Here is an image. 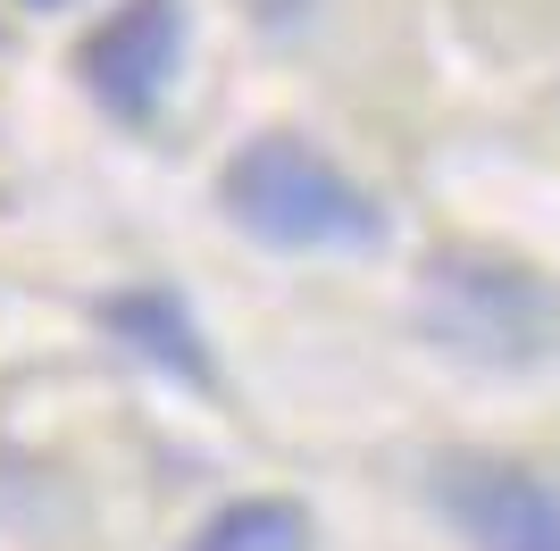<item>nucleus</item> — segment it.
Returning a JSON list of instances; mask_svg holds the SVG:
<instances>
[{"label": "nucleus", "instance_id": "obj_7", "mask_svg": "<svg viewBox=\"0 0 560 551\" xmlns=\"http://www.w3.org/2000/svg\"><path fill=\"white\" fill-rule=\"evenodd\" d=\"M34 9H50V0H34Z\"/></svg>", "mask_w": 560, "mask_h": 551}, {"label": "nucleus", "instance_id": "obj_2", "mask_svg": "<svg viewBox=\"0 0 560 551\" xmlns=\"http://www.w3.org/2000/svg\"><path fill=\"white\" fill-rule=\"evenodd\" d=\"M419 318L452 360L477 367H536L560 351V293L502 259H435Z\"/></svg>", "mask_w": 560, "mask_h": 551}, {"label": "nucleus", "instance_id": "obj_1", "mask_svg": "<svg viewBox=\"0 0 560 551\" xmlns=\"http://www.w3.org/2000/svg\"><path fill=\"white\" fill-rule=\"evenodd\" d=\"M218 201L243 234L277 243V251H351L385 234V209L302 134H259L243 142L218 176Z\"/></svg>", "mask_w": 560, "mask_h": 551}, {"label": "nucleus", "instance_id": "obj_3", "mask_svg": "<svg viewBox=\"0 0 560 551\" xmlns=\"http://www.w3.org/2000/svg\"><path fill=\"white\" fill-rule=\"evenodd\" d=\"M185 59V0H126L84 34L75 75L109 117H151Z\"/></svg>", "mask_w": 560, "mask_h": 551}, {"label": "nucleus", "instance_id": "obj_6", "mask_svg": "<svg viewBox=\"0 0 560 551\" xmlns=\"http://www.w3.org/2000/svg\"><path fill=\"white\" fill-rule=\"evenodd\" d=\"M185 551H310V518L277 493H259V502H226Z\"/></svg>", "mask_w": 560, "mask_h": 551}, {"label": "nucleus", "instance_id": "obj_5", "mask_svg": "<svg viewBox=\"0 0 560 551\" xmlns=\"http://www.w3.org/2000/svg\"><path fill=\"white\" fill-rule=\"evenodd\" d=\"M101 326H109L117 343H135L151 367H167V376H185V385H210V351H201V326L176 309V293H117L101 301Z\"/></svg>", "mask_w": 560, "mask_h": 551}, {"label": "nucleus", "instance_id": "obj_4", "mask_svg": "<svg viewBox=\"0 0 560 551\" xmlns=\"http://www.w3.org/2000/svg\"><path fill=\"white\" fill-rule=\"evenodd\" d=\"M435 502L468 535V551H560V484L511 459H444Z\"/></svg>", "mask_w": 560, "mask_h": 551}]
</instances>
